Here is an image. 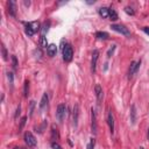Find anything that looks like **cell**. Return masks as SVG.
Listing matches in <instances>:
<instances>
[{"label":"cell","mask_w":149,"mask_h":149,"mask_svg":"<svg viewBox=\"0 0 149 149\" xmlns=\"http://www.w3.org/2000/svg\"><path fill=\"white\" fill-rule=\"evenodd\" d=\"M91 129H92L93 134H97V129H98V126H97V114H95V111L93 109V107L91 108Z\"/></svg>","instance_id":"obj_8"},{"label":"cell","mask_w":149,"mask_h":149,"mask_svg":"<svg viewBox=\"0 0 149 149\" xmlns=\"http://www.w3.org/2000/svg\"><path fill=\"white\" fill-rule=\"evenodd\" d=\"M111 28H112L113 30H115V31H118V33H120V34L127 36V37L130 36V31H129V29H128L126 26H123V24H116V23H113V24H111Z\"/></svg>","instance_id":"obj_4"},{"label":"cell","mask_w":149,"mask_h":149,"mask_svg":"<svg viewBox=\"0 0 149 149\" xmlns=\"http://www.w3.org/2000/svg\"><path fill=\"white\" fill-rule=\"evenodd\" d=\"M125 12H126L127 14H129V15H134V14H135V10H134L132 7H129V6H126V7H125Z\"/></svg>","instance_id":"obj_28"},{"label":"cell","mask_w":149,"mask_h":149,"mask_svg":"<svg viewBox=\"0 0 149 149\" xmlns=\"http://www.w3.org/2000/svg\"><path fill=\"white\" fill-rule=\"evenodd\" d=\"M26 120H27V116H22L21 120H20V126H19V130H21L23 128V126L26 125Z\"/></svg>","instance_id":"obj_30"},{"label":"cell","mask_w":149,"mask_h":149,"mask_svg":"<svg viewBox=\"0 0 149 149\" xmlns=\"http://www.w3.org/2000/svg\"><path fill=\"white\" fill-rule=\"evenodd\" d=\"M1 51H2V58H3V61H7L8 59V54H7V50H6V48H5L3 44L1 47Z\"/></svg>","instance_id":"obj_27"},{"label":"cell","mask_w":149,"mask_h":149,"mask_svg":"<svg viewBox=\"0 0 149 149\" xmlns=\"http://www.w3.org/2000/svg\"><path fill=\"white\" fill-rule=\"evenodd\" d=\"M49 26H50V22H44V23L42 24V29H41L42 34H41V35H45V33H47L48 29H49Z\"/></svg>","instance_id":"obj_22"},{"label":"cell","mask_w":149,"mask_h":149,"mask_svg":"<svg viewBox=\"0 0 149 149\" xmlns=\"http://www.w3.org/2000/svg\"><path fill=\"white\" fill-rule=\"evenodd\" d=\"M51 148H52V149H62L61 144H59L58 142H56V141H52V142H51Z\"/></svg>","instance_id":"obj_31"},{"label":"cell","mask_w":149,"mask_h":149,"mask_svg":"<svg viewBox=\"0 0 149 149\" xmlns=\"http://www.w3.org/2000/svg\"><path fill=\"white\" fill-rule=\"evenodd\" d=\"M95 37L99 38V40H107V38H109V35L106 31H97L95 33Z\"/></svg>","instance_id":"obj_16"},{"label":"cell","mask_w":149,"mask_h":149,"mask_svg":"<svg viewBox=\"0 0 149 149\" xmlns=\"http://www.w3.org/2000/svg\"><path fill=\"white\" fill-rule=\"evenodd\" d=\"M129 115H130V123L132 125H135L136 123V120H137V111H136V106L133 104L130 106V109H129Z\"/></svg>","instance_id":"obj_9"},{"label":"cell","mask_w":149,"mask_h":149,"mask_svg":"<svg viewBox=\"0 0 149 149\" xmlns=\"http://www.w3.org/2000/svg\"><path fill=\"white\" fill-rule=\"evenodd\" d=\"M20 111H21V106H20V105H19V106H17V107H16V112H15V115H14V116H15V118H17V115H19V114H20Z\"/></svg>","instance_id":"obj_32"},{"label":"cell","mask_w":149,"mask_h":149,"mask_svg":"<svg viewBox=\"0 0 149 149\" xmlns=\"http://www.w3.org/2000/svg\"><path fill=\"white\" fill-rule=\"evenodd\" d=\"M66 114H68V107H66V105L59 104L57 106V111H56V119L59 122H63L64 119L66 118Z\"/></svg>","instance_id":"obj_1"},{"label":"cell","mask_w":149,"mask_h":149,"mask_svg":"<svg viewBox=\"0 0 149 149\" xmlns=\"http://www.w3.org/2000/svg\"><path fill=\"white\" fill-rule=\"evenodd\" d=\"M26 34H27L28 36H33V35L35 34V31H34V30H33V28L30 27L29 22H28V23H26Z\"/></svg>","instance_id":"obj_21"},{"label":"cell","mask_w":149,"mask_h":149,"mask_svg":"<svg viewBox=\"0 0 149 149\" xmlns=\"http://www.w3.org/2000/svg\"><path fill=\"white\" fill-rule=\"evenodd\" d=\"M98 13L102 19H107L108 14H109V8L108 7H100V8H98Z\"/></svg>","instance_id":"obj_15"},{"label":"cell","mask_w":149,"mask_h":149,"mask_svg":"<svg viewBox=\"0 0 149 149\" xmlns=\"http://www.w3.org/2000/svg\"><path fill=\"white\" fill-rule=\"evenodd\" d=\"M7 79L9 81V85L13 86V84H14V74H13V72H7Z\"/></svg>","instance_id":"obj_25"},{"label":"cell","mask_w":149,"mask_h":149,"mask_svg":"<svg viewBox=\"0 0 149 149\" xmlns=\"http://www.w3.org/2000/svg\"><path fill=\"white\" fill-rule=\"evenodd\" d=\"M147 137H148V140H149V128H148V132H147Z\"/></svg>","instance_id":"obj_35"},{"label":"cell","mask_w":149,"mask_h":149,"mask_svg":"<svg viewBox=\"0 0 149 149\" xmlns=\"http://www.w3.org/2000/svg\"><path fill=\"white\" fill-rule=\"evenodd\" d=\"M139 149H144V148H143V147H140V148H139Z\"/></svg>","instance_id":"obj_36"},{"label":"cell","mask_w":149,"mask_h":149,"mask_svg":"<svg viewBox=\"0 0 149 149\" xmlns=\"http://www.w3.org/2000/svg\"><path fill=\"white\" fill-rule=\"evenodd\" d=\"M10 59H12V64H13V68H14V69H16V68H17V65H19L16 57H15L14 55H12V56H10Z\"/></svg>","instance_id":"obj_29"},{"label":"cell","mask_w":149,"mask_h":149,"mask_svg":"<svg viewBox=\"0 0 149 149\" xmlns=\"http://www.w3.org/2000/svg\"><path fill=\"white\" fill-rule=\"evenodd\" d=\"M29 94V80L26 79L24 80V84H23V95L27 98Z\"/></svg>","instance_id":"obj_19"},{"label":"cell","mask_w":149,"mask_h":149,"mask_svg":"<svg viewBox=\"0 0 149 149\" xmlns=\"http://www.w3.org/2000/svg\"><path fill=\"white\" fill-rule=\"evenodd\" d=\"M24 5H26V6H29V5H30V1H24Z\"/></svg>","instance_id":"obj_34"},{"label":"cell","mask_w":149,"mask_h":149,"mask_svg":"<svg viewBox=\"0 0 149 149\" xmlns=\"http://www.w3.org/2000/svg\"><path fill=\"white\" fill-rule=\"evenodd\" d=\"M98 58H99V51L95 49L93 50L92 52V58H91V72L94 73L95 70H97V62H98Z\"/></svg>","instance_id":"obj_6"},{"label":"cell","mask_w":149,"mask_h":149,"mask_svg":"<svg viewBox=\"0 0 149 149\" xmlns=\"http://www.w3.org/2000/svg\"><path fill=\"white\" fill-rule=\"evenodd\" d=\"M108 17H109V20H113V21L118 20V13L115 12V9L109 8V14H108Z\"/></svg>","instance_id":"obj_20"},{"label":"cell","mask_w":149,"mask_h":149,"mask_svg":"<svg viewBox=\"0 0 149 149\" xmlns=\"http://www.w3.org/2000/svg\"><path fill=\"white\" fill-rule=\"evenodd\" d=\"M115 48H116V45H115V44H113V45H112V47H111V48L107 50V57H108V58H111V57H112V55L114 54Z\"/></svg>","instance_id":"obj_26"},{"label":"cell","mask_w":149,"mask_h":149,"mask_svg":"<svg viewBox=\"0 0 149 149\" xmlns=\"http://www.w3.org/2000/svg\"><path fill=\"white\" fill-rule=\"evenodd\" d=\"M40 47H42V48H48L49 47L48 45V42H47L45 35H41L40 36Z\"/></svg>","instance_id":"obj_18"},{"label":"cell","mask_w":149,"mask_h":149,"mask_svg":"<svg viewBox=\"0 0 149 149\" xmlns=\"http://www.w3.org/2000/svg\"><path fill=\"white\" fill-rule=\"evenodd\" d=\"M107 123H108L111 134H113L114 133V116H113V113L111 111L107 113Z\"/></svg>","instance_id":"obj_12"},{"label":"cell","mask_w":149,"mask_h":149,"mask_svg":"<svg viewBox=\"0 0 149 149\" xmlns=\"http://www.w3.org/2000/svg\"><path fill=\"white\" fill-rule=\"evenodd\" d=\"M47 54H48L49 57L56 56V54H57V47H56V44H49V47L47 48Z\"/></svg>","instance_id":"obj_14"},{"label":"cell","mask_w":149,"mask_h":149,"mask_svg":"<svg viewBox=\"0 0 149 149\" xmlns=\"http://www.w3.org/2000/svg\"><path fill=\"white\" fill-rule=\"evenodd\" d=\"M62 54H63V59L65 62H70L73 57V49L71 47V44H65L63 47V50H62Z\"/></svg>","instance_id":"obj_2"},{"label":"cell","mask_w":149,"mask_h":149,"mask_svg":"<svg viewBox=\"0 0 149 149\" xmlns=\"http://www.w3.org/2000/svg\"><path fill=\"white\" fill-rule=\"evenodd\" d=\"M94 146H95V139L94 137H91L88 143H87V147L86 149H94Z\"/></svg>","instance_id":"obj_23"},{"label":"cell","mask_w":149,"mask_h":149,"mask_svg":"<svg viewBox=\"0 0 149 149\" xmlns=\"http://www.w3.org/2000/svg\"><path fill=\"white\" fill-rule=\"evenodd\" d=\"M141 66V61H136V62H132L130 63V66L128 69V78H132L140 69Z\"/></svg>","instance_id":"obj_5"},{"label":"cell","mask_w":149,"mask_h":149,"mask_svg":"<svg viewBox=\"0 0 149 149\" xmlns=\"http://www.w3.org/2000/svg\"><path fill=\"white\" fill-rule=\"evenodd\" d=\"M142 30H143L147 35H149V27H143V28H142Z\"/></svg>","instance_id":"obj_33"},{"label":"cell","mask_w":149,"mask_h":149,"mask_svg":"<svg viewBox=\"0 0 149 149\" xmlns=\"http://www.w3.org/2000/svg\"><path fill=\"white\" fill-rule=\"evenodd\" d=\"M48 102H49L48 93H43V95H42V98H41V101H40V105H38L40 109H41V111L45 109V108H47V106H48Z\"/></svg>","instance_id":"obj_13"},{"label":"cell","mask_w":149,"mask_h":149,"mask_svg":"<svg viewBox=\"0 0 149 149\" xmlns=\"http://www.w3.org/2000/svg\"><path fill=\"white\" fill-rule=\"evenodd\" d=\"M35 106H36L35 101H34V100H31V101L29 102V116H31V115H33L34 109H35Z\"/></svg>","instance_id":"obj_24"},{"label":"cell","mask_w":149,"mask_h":149,"mask_svg":"<svg viewBox=\"0 0 149 149\" xmlns=\"http://www.w3.org/2000/svg\"><path fill=\"white\" fill-rule=\"evenodd\" d=\"M7 7H8V13H9L13 17H15V16H16V2L13 1V0H9V1L7 2Z\"/></svg>","instance_id":"obj_10"},{"label":"cell","mask_w":149,"mask_h":149,"mask_svg":"<svg viewBox=\"0 0 149 149\" xmlns=\"http://www.w3.org/2000/svg\"><path fill=\"white\" fill-rule=\"evenodd\" d=\"M94 92H95V97H97V101H98V105H100V101L102 100V97H104V92H102V87L97 84L95 87H94Z\"/></svg>","instance_id":"obj_11"},{"label":"cell","mask_w":149,"mask_h":149,"mask_svg":"<svg viewBox=\"0 0 149 149\" xmlns=\"http://www.w3.org/2000/svg\"><path fill=\"white\" fill-rule=\"evenodd\" d=\"M24 142L27 143L28 147L30 148H35L37 146V141H36V137L33 135V133L30 132H26L24 133Z\"/></svg>","instance_id":"obj_3"},{"label":"cell","mask_w":149,"mask_h":149,"mask_svg":"<svg viewBox=\"0 0 149 149\" xmlns=\"http://www.w3.org/2000/svg\"><path fill=\"white\" fill-rule=\"evenodd\" d=\"M78 119H79V105L74 104L73 111H72V125L74 128L78 126Z\"/></svg>","instance_id":"obj_7"},{"label":"cell","mask_w":149,"mask_h":149,"mask_svg":"<svg viewBox=\"0 0 149 149\" xmlns=\"http://www.w3.org/2000/svg\"><path fill=\"white\" fill-rule=\"evenodd\" d=\"M51 139H52V140H58V139H59L58 129H57L55 126H52V127H51Z\"/></svg>","instance_id":"obj_17"}]
</instances>
